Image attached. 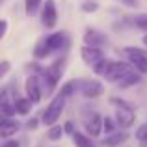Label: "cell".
<instances>
[{
  "mask_svg": "<svg viewBox=\"0 0 147 147\" xmlns=\"http://www.w3.org/2000/svg\"><path fill=\"white\" fill-rule=\"evenodd\" d=\"M99 2L97 0H84L82 4H80V11L82 13H97L99 11Z\"/></svg>",
  "mask_w": 147,
  "mask_h": 147,
  "instance_id": "obj_26",
  "label": "cell"
},
{
  "mask_svg": "<svg viewBox=\"0 0 147 147\" xmlns=\"http://www.w3.org/2000/svg\"><path fill=\"white\" fill-rule=\"evenodd\" d=\"M24 93H26V97L32 100L34 104H37L41 100L43 91H41V84H39L37 75H34V73H32V75L26 78V82H24Z\"/></svg>",
  "mask_w": 147,
  "mask_h": 147,
  "instance_id": "obj_11",
  "label": "cell"
},
{
  "mask_svg": "<svg viewBox=\"0 0 147 147\" xmlns=\"http://www.w3.org/2000/svg\"><path fill=\"white\" fill-rule=\"evenodd\" d=\"M129 19H130V28L138 30L142 34L147 32V13H132L129 15Z\"/></svg>",
  "mask_w": 147,
  "mask_h": 147,
  "instance_id": "obj_18",
  "label": "cell"
},
{
  "mask_svg": "<svg viewBox=\"0 0 147 147\" xmlns=\"http://www.w3.org/2000/svg\"><path fill=\"white\" fill-rule=\"evenodd\" d=\"M69 47H71V37H69V34L65 30H61V32H54L37 41L36 47H34V56L37 60H45V58L58 54V52L63 54Z\"/></svg>",
  "mask_w": 147,
  "mask_h": 147,
  "instance_id": "obj_1",
  "label": "cell"
},
{
  "mask_svg": "<svg viewBox=\"0 0 147 147\" xmlns=\"http://www.w3.org/2000/svg\"><path fill=\"white\" fill-rule=\"evenodd\" d=\"M75 123L73 121H65L63 123V134H69V136H73V132H75Z\"/></svg>",
  "mask_w": 147,
  "mask_h": 147,
  "instance_id": "obj_30",
  "label": "cell"
},
{
  "mask_svg": "<svg viewBox=\"0 0 147 147\" xmlns=\"http://www.w3.org/2000/svg\"><path fill=\"white\" fill-rule=\"evenodd\" d=\"M0 147H21V144H19L17 140H11V138H9V140H6Z\"/></svg>",
  "mask_w": 147,
  "mask_h": 147,
  "instance_id": "obj_33",
  "label": "cell"
},
{
  "mask_svg": "<svg viewBox=\"0 0 147 147\" xmlns=\"http://www.w3.org/2000/svg\"><path fill=\"white\" fill-rule=\"evenodd\" d=\"M142 47H145V49H147V32L144 34V36H142Z\"/></svg>",
  "mask_w": 147,
  "mask_h": 147,
  "instance_id": "obj_34",
  "label": "cell"
},
{
  "mask_svg": "<svg viewBox=\"0 0 147 147\" xmlns=\"http://www.w3.org/2000/svg\"><path fill=\"white\" fill-rule=\"evenodd\" d=\"M71 138H73V144H75V147H99L97 144H95L93 138L88 136L86 132H80V130H75Z\"/></svg>",
  "mask_w": 147,
  "mask_h": 147,
  "instance_id": "obj_17",
  "label": "cell"
},
{
  "mask_svg": "<svg viewBox=\"0 0 147 147\" xmlns=\"http://www.w3.org/2000/svg\"><path fill=\"white\" fill-rule=\"evenodd\" d=\"M9 71H11V63L7 60H2V61H0V80H2Z\"/></svg>",
  "mask_w": 147,
  "mask_h": 147,
  "instance_id": "obj_28",
  "label": "cell"
},
{
  "mask_svg": "<svg viewBox=\"0 0 147 147\" xmlns=\"http://www.w3.org/2000/svg\"><path fill=\"white\" fill-rule=\"evenodd\" d=\"M65 104H67V99L58 93L56 97L49 102V106L43 110V114H41V123L47 125V127L56 125L58 119L61 117V114H63V110H65Z\"/></svg>",
  "mask_w": 147,
  "mask_h": 147,
  "instance_id": "obj_3",
  "label": "cell"
},
{
  "mask_svg": "<svg viewBox=\"0 0 147 147\" xmlns=\"http://www.w3.org/2000/svg\"><path fill=\"white\" fill-rule=\"evenodd\" d=\"M43 6V0H24V11L26 15H36L39 7Z\"/></svg>",
  "mask_w": 147,
  "mask_h": 147,
  "instance_id": "obj_24",
  "label": "cell"
},
{
  "mask_svg": "<svg viewBox=\"0 0 147 147\" xmlns=\"http://www.w3.org/2000/svg\"><path fill=\"white\" fill-rule=\"evenodd\" d=\"M61 136H63V127H60V125H52V127H49V130H47V138L50 142H58V140H61Z\"/></svg>",
  "mask_w": 147,
  "mask_h": 147,
  "instance_id": "obj_25",
  "label": "cell"
},
{
  "mask_svg": "<svg viewBox=\"0 0 147 147\" xmlns=\"http://www.w3.org/2000/svg\"><path fill=\"white\" fill-rule=\"evenodd\" d=\"M117 130V123H115L114 115H102V134H112Z\"/></svg>",
  "mask_w": 147,
  "mask_h": 147,
  "instance_id": "obj_23",
  "label": "cell"
},
{
  "mask_svg": "<svg viewBox=\"0 0 147 147\" xmlns=\"http://www.w3.org/2000/svg\"><path fill=\"white\" fill-rule=\"evenodd\" d=\"M39 17H41V24L47 30L56 28V24H58V7H56V2H54V0H45L43 6H41Z\"/></svg>",
  "mask_w": 147,
  "mask_h": 147,
  "instance_id": "obj_7",
  "label": "cell"
},
{
  "mask_svg": "<svg viewBox=\"0 0 147 147\" xmlns=\"http://www.w3.org/2000/svg\"><path fill=\"white\" fill-rule=\"evenodd\" d=\"M125 60L130 63L134 71H138L142 76H147V49L145 47H125L123 49Z\"/></svg>",
  "mask_w": 147,
  "mask_h": 147,
  "instance_id": "obj_2",
  "label": "cell"
},
{
  "mask_svg": "<svg viewBox=\"0 0 147 147\" xmlns=\"http://www.w3.org/2000/svg\"><path fill=\"white\" fill-rule=\"evenodd\" d=\"M4 121H6V115H2V114H0V127H2V123Z\"/></svg>",
  "mask_w": 147,
  "mask_h": 147,
  "instance_id": "obj_35",
  "label": "cell"
},
{
  "mask_svg": "<svg viewBox=\"0 0 147 147\" xmlns=\"http://www.w3.org/2000/svg\"><path fill=\"white\" fill-rule=\"evenodd\" d=\"M110 63H112V58H106V56H104L102 60H99L97 63L91 67V69H93V75L99 76V78H104V75L108 73V67H110Z\"/></svg>",
  "mask_w": 147,
  "mask_h": 147,
  "instance_id": "obj_20",
  "label": "cell"
},
{
  "mask_svg": "<svg viewBox=\"0 0 147 147\" xmlns=\"http://www.w3.org/2000/svg\"><path fill=\"white\" fill-rule=\"evenodd\" d=\"M15 100H17V97L13 95V91L9 88L0 91V114L6 115V117L15 115Z\"/></svg>",
  "mask_w": 147,
  "mask_h": 147,
  "instance_id": "obj_13",
  "label": "cell"
},
{
  "mask_svg": "<svg viewBox=\"0 0 147 147\" xmlns=\"http://www.w3.org/2000/svg\"><path fill=\"white\" fill-rule=\"evenodd\" d=\"M7 21L6 19H0V41L4 39V36H6V32H7Z\"/></svg>",
  "mask_w": 147,
  "mask_h": 147,
  "instance_id": "obj_32",
  "label": "cell"
},
{
  "mask_svg": "<svg viewBox=\"0 0 147 147\" xmlns=\"http://www.w3.org/2000/svg\"><path fill=\"white\" fill-rule=\"evenodd\" d=\"M129 140H130V132H129V130L117 129L115 132L106 134L104 138H100V142L97 145L99 147H121V145H125Z\"/></svg>",
  "mask_w": 147,
  "mask_h": 147,
  "instance_id": "obj_9",
  "label": "cell"
},
{
  "mask_svg": "<svg viewBox=\"0 0 147 147\" xmlns=\"http://www.w3.org/2000/svg\"><path fill=\"white\" fill-rule=\"evenodd\" d=\"M119 2L125 7H129V9H138L140 7V0H119Z\"/></svg>",
  "mask_w": 147,
  "mask_h": 147,
  "instance_id": "obj_29",
  "label": "cell"
},
{
  "mask_svg": "<svg viewBox=\"0 0 147 147\" xmlns=\"http://www.w3.org/2000/svg\"><path fill=\"white\" fill-rule=\"evenodd\" d=\"M82 125H84L86 134L91 136L93 140L102 136V115L99 112H88L82 117Z\"/></svg>",
  "mask_w": 147,
  "mask_h": 147,
  "instance_id": "obj_4",
  "label": "cell"
},
{
  "mask_svg": "<svg viewBox=\"0 0 147 147\" xmlns=\"http://www.w3.org/2000/svg\"><path fill=\"white\" fill-rule=\"evenodd\" d=\"M114 119L117 123V129L121 130H130L134 125H136V108H121V110H115Z\"/></svg>",
  "mask_w": 147,
  "mask_h": 147,
  "instance_id": "obj_8",
  "label": "cell"
},
{
  "mask_svg": "<svg viewBox=\"0 0 147 147\" xmlns=\"http://www.w3.org/2000/svg\"><path fill=\"white\" fill-rule=\"evenodd\" d=\"M0 2H2V0H0Z\"/></svg>",
  "mask_w": 147,
  "mask_h": 147,
  "instance_id": "obj_36",
  "label": "cell"
},
{
  "mask_svg": "<svg viewBox=\"0 0 147 147\" xmlns=\"http://www.w3.org/2000/svg\"><path fill=\"white\" fill-rule=\"evenodd\" d=\"M104 56H106V54H104V49H100V47L82 45V49H80V58H82V61L86 65H90V67H93V65L97 63L99 60H102Z\"/></svg>",
  "mask_w": 147,
  "mask_h": 147,
  "instance_id": "obj_12",
  "label": "cell"
},
{
  "mask_svg": "<svg viewBox=\"0 0 147 147\" xmlns=\"http://www.w3.org/2000/svg\"><path fill=\"white\" fill-rule=\"evenodd\" d=\"M65 65H67V58L61 54V56H58L50 65H47V67H45V71H47V75L54 80V82H60L61 76H63Z\"/></svg>",
  "mask_w": 147,
  "mask_h": 147,
  "instance_id": "obj_14",
  "label": "cell"
},
{
  "mask_svg": "<svg viewBox=\"0 0 147 147\" xmlns=\"http://www.w3.org/2000/svg\"><path fill=\"white\" fill-rule=\"evenodd\" d=\"M19 129H21V123H19L17 119L6 117V121L0 127V138H2V140H9V138H13L15 134L19 132Z\"/></svg>",
  "mask_w": 147,
  "mask_h": 147,
  "instance_id": "obj_15",
  "label": "cell"
},
{
  "mask_svg": "<svg viewBox=\"0 0 147 147\" xmlns=\"http://www.w3.org/2000/svg\"><path fill=\"white\" fill-rule=\"evenodd\" d=\"M134 140H136L138 147H147V121L140 123L134 130Z\"/></svg>",
  "mask_w": 147,
  "mask_h": 147,
  "instance_id": "obj_21",
  "label": "cell"
},
{
  "mask_svg": "<svg viewBox=\"0 0 147 147\" xmlns=\"http://www.w3.org/2000/svg\"><path fill=\"white\" fill-rule=\"evenodd\" d=\"M130 69L132 67H130V63L127 60H112L110 67H108V73L104 75V80L110 84H117Z\"/></svg>",
  "mask_w": 147,
  "mask_h": 147,
  "instance_id": "obj_6",
  "label": "cell"
},
{
  "mask_svg": "<svg viewBox=\"0 0 147 147\" xmlns=\"http://www.w3.org/2000/svg\"><path fill=\"white\" fill-rule=\"evenodd\" d=\"M32 106H34V102L28 97H17V100H15V114L28 115L32 112Z\"/></svg>",
  "mask_w": 147,
  "mask_h": 147,
  "instance_id": "obj_19",
  "label": "cell"
},
{
  "mask_svg": "<svg viewBox=\"0 0 147 147\" xmlns=\"http://www.w3.org/2000/svg\"><path fill=\"white\" fill-rule=\"evenodd\" d=\"M110 104L114 106V110H121V108H136L132 102H129L123 97H110Z\"/></svg>",
  "mask_w": 147,
  "mask_h": 147,
  "instance_id": "obj_27",
  "label": "cell"
},
{
  "mask_svg": "<svg viewBox=\"0 0 147 147\" xmlns=\"http://www.w3.org/2000/svg\"><path fill=\"white\" fill-rule=\"evenodd\" d=\"M39 123H41V119H37V117H32V119H28V121H26V129H28V130H36Z\"/></svg>",
  "mask_w": 147,
  "mask_h": 147,
  "instance_id": "obj_31",
  "label": "cell"
},
{
  "mask_svg": "<svg viewBox=\"0 0 147 147\" xmlns=\"http://www.w3.org/2000/svg\"><path fill=\"white\" fill-rule=\"evenodd\" d=\"M78 84H80V80H69V82H65L63 86L60 88V91H58V93L63 95L65 99H69L76 90H78Z\"/></svg>",
  "mask_w": 147,
  "mask_h": 147,
  "instance_id": "obj_22",
  "label": "cell"
},
{
  "mask_svg": "<svg viewBox=\"0 0 147 147\" xmlns=\"http://www.w3.org/2000/svg\"><path fill=\"white\" fill-rule=\"evenodd\" d=\"M140 82H142V75H140L138 71H134V69H130V71L127 73V75L123 76V78L119 80L115 86H117L119 90H130V88L138 86Z\"/></svg>",
  "mask_w": 147,
  "mask_h": 147,
  "instance_id": "obj_16",
  "label": "cell"
},
{
  "mask_svg": "<svg viewBox=\"0 0 147 147\" xmlns=\"http://www.w3.org/2000/svg\"><path fill=\"white\" fill-rule=\"evenodd\" d=\"M82 41H84V45H90V47L104 49L108 45V36L104 32H100V30L91 28V26H90V28H86V32H84Z\"/></svg>",
  "mask_w": 147,
  "mask_h": 147,
  "instance_id": "obj_10",
  "label": "cell"
},
{
  "mask_svg": "<svg viewBox=\"0 0 147 147\" xmlns=\"http://www.w3.org/2000/svg\"><path fill=\"white\" fill-rule=\"evenodd\" d=\"M78 91L82 93L84 99H99L104 93V84L99 78H88V80H80L78 84Z\"/></svg>",
  "mask_w": 147,
  "mask_h": 147,
  "instance_id": "obj_5",
  "label": "cell"
}]
</instances>
